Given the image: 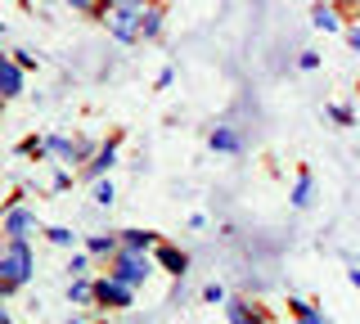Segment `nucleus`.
Returning a JSON list of instances; mask_svg holds the SVG:
<instances>
[{"label":"nucleus","mask_w":360,"mask_h":324,"mask_svg":"<svg viewBox=\"0 0 360 324\" xmlns=\"http://www.w3.org/2000/svg\"><path fill=\"white\" fill-rule=\"evenodd\" d=\"M45 144H50V158H59V162H82L90 153L86 140H68V136H50Z\"/></svg>","instance_id":"obj_6"},{"label":"nucleus","mask_w":360,"mask_h":324,"mask_svg":"<svg viewBox=\"0 0 360 324\" xmlns=\"http://www.w3.org/2000/svg\"><path fill=\"white\" fill-rule=\"evenodd\" d=\"M311 203V176H297V185H292V207H307Z\"/></svg>","instance_id":"obj_18"},{"label":"nucleus","mask_w":360,"mask_h":324,"mask_svg":"<svg viewBox=\"0 0 360 324\" xmlns=\"http://www.w3.org/2000/svg\"><path fill=\"white\" fill-rule=\"evenodd\" d=\"M104 5H108V9H149L144 0H104Z\"/></svg>","instance_id":"obj_24"},{"label":"nucleus","mask_w":360,"mask_h":324,"mask_svg":"<svg viewBox=\"0 0 360 324\" xmlns=\"http://www.w3.org/2000/svg\"><path fill=\"white\" fill-rule=\"evenodd\" d=\"M122 248L149 252V248H158V234H153V230H122Z\"/></svg>","instance_id":"obj_10"},{"label":"nucleus","mask_w":360,"mask_h":324,"mask_svg":"<svg viewBox=\"0 0 360 324\" xmlns=\"http://www.w3.org/2000/svg\"><path fill=\"white\" fill-rule=\"evenodd\" d=\"M288 311L297 316V324H329V320H324V311H315L311 302H302V297H292V302H288Z\"/></svg>","instance_id":"obj_14"},{"label":"nucleus","mask_w":360,"mask_h":324,"mask_svg":"<svg viewBox=\"0 0 360 324\" xmlns=\"http://www.w3.org/2000/svg\"><path fill=\"white\" fill-rule=\"evenodd\" d=\"M99 18H104V27L117 41H127V46H131V41H144V9H108L104 5Z\"/></svg>","instance_id":"obj_2"},{"label":"nucleus","mask_w":360,"mask_h":324,"mask_svg":"<svg viewBox=\"0 0 360 324\" xmlns=\"http://www.w3.org/2000/svg\"><path fill=\"white\" fill-rule=\"evenodd\" d=\"M22 158H50V144H45V140H22Z\"/></svg>","instance_id":"obj_19"},{"label":"nucleus","mask_w":360,"mask_h":324,"mask_svg":"<svg viewBox=\"0 0 360 324\" xmlns=\"http://www.w3.org/2000/svg\"><path fill=\"white\" fill-rule=\"evenodd\" d=\"M95 203H99V207H112V185H108V181H99V189H95Z\"/></svg>","instance_id":"obj_22"},{"label":"nucleus","mask_w":360,"mask_h":324,"mask_svg":"<svg viewBox=\"0 0 360 324\" xmlns=\"http://www.w3.org/2000/svg\"><path fill=\"white\" fill-rule=\"evenodd\" d=\"M86 248L95 252V257H117L122 252V239H112V234H90Z\"/></svg>","instance_id":"obj_13"},{"label":"nucleus","mask_w":360,"mask_h":324,"mask_svg":"<svg viewBox=\"0 0 360 324\" xmlns=\"http://www.w3.org/2000/svg\"><path fill=\"white\" fill-rule=\"evenodd\" d=\"M207 144H212V149H217V153H239V149H243L239 131H230V127H217V131H212V136H207Z\"/></svg>","instance_id":"obj_8"},{"label":"nucleus","mask_w":360,"mask_h":324,"mask_svg":"<svg viewBox=\"0 0 360 324\" xmlns=\"http://www.w3.org/2000/svg\"><path fill=\"white\" fill-rule=\"evenodd\" d=\"M45 234H50V243H59V248H72V239H77L68 226H54V230H45Z\"/></svg>","instance_id":"obj_20"},{"label":"nucleus","mask_w":360,"mask_h":324,"mask_svg":"<svg viewBox=\"0 0 360 324\" xmlns=\"http://www.w3.org/2000/svg\"><path fill=\"white\" fill-rule=\"evenodd\" d=\"M202 297H207V302H225V288L221 284H207V288H202Z\"/></svg>","instance_id":"obj_25"},{"label":"nucleus","mask_w":360,"mask_h":324,"mask_svg":"<svg viewBox=\"0 0 360 324\" xmlns=\"http://www.w3.org/2000/svg\"><path fill=\"white\" fill-rule=\"evenodd\" d=\"M112 162H117V144H112V140H108V144H104V149H95V158H90V162L82 167V171H86V176H104V171H108V167H112Z\"/></svg>","instance_id":"obj_9"},{"label":"nucleus","mask_w":360,"mask_h":324,"mask_svg":"<svg viewBox=\"0 0 360 324\" xmlns=\"http://www.w3.org/2000/svg\"><path fill=\"white\" fill-rule=\"evenodd\" d=\"M329 117H333V122H342V127H352V122H356L347 104H329Z\"/></svg>","instance_id":"obj_21"},{"label":"nucleus","mask_w":360,"mask_h":324,"mask_svg":"<svg viewBox=\"0 0 360 324\" xmlns=\"http://www.w3.org/2000/svg\"><path fill=\"white\" fill-rule=\"evenodd\" d=\"M0 86H5V95H9V99H18V95H22V72H18V63H14V59L0 63Z\"/></svg>","instance_id":"obj_11"},{"label":"nucleus","mask_w":360,"mask_h":324,"mask_svg":"<svg viewBox=\"0 0 360 324\" xmlns=\"http://www.w3.org/2000/svg\"><path fill=\"white\" fill-rule=\"evenodd\" d=\"M297 63H302V68H307V72H311V68H320V54H311V50H302V59H297Z\"/></svg>","instance_id":"obj_27"},{"label":"nucleus","mask_w":360,"mask_h":324,"mask_svg":"<svg viewBox=\"0 0 360 324\" xmlns=\"http://www.w3.org/2000/svg\"><path fill=\"white\" fill-rule=\"evenodd\" d=\"M95 293H99V306L122 311V306H131L135 284H127V279H117V275H108V279H99V284H95Z\"/></svg>","instance_id":"obj_4"},{"label":"nucleus","mask_w":360,"mask_h":324,"mask_svg":"<svg viewBox=\"0 0 360 324\" xmlns=\"http://www.w3.org/2000/svg\"><path fill=\"white\" fill-rule=\"evenodd\" d=\"M158 266H162L167 275H176V279H180V275L189 271V257L180 252V248H167V243H158Z\"/></svg>","instance_id":"obj_7"},{"label":"nucleus","mask_w":360,"mask_h":324,"mask_svg":"<svg viewBox=\"0 0 360 324\" xmlns=\"http://www.w3.org/2000/svg\"><path fill=\"white\" fill-rule=\"evenodd\" d=\"M108 275L127 279V284H144V279L153 275V266H149V257H144V252H131V248H122L117 257H112V271H108Z\"/></svg>","instance_id":"obj_3"},{"label":"nucleus","mask_w":360,"mask_h":324,"mask_svg":"<svg viewBox=\"0 0 360 324\" xmlns=\"http://www.w3.org/2000/svg\"><path fill=\"white\" fill-rule=\"evenodd\" d=\"M68 297H72L77 306H90V302H99L95 284H86V279H72V288H68Z\"/></svg>","instance_id":"obj_15"},{"label":"nucleus","mask_w":360,"mask_h":324,"mask_svg":"<svg viewBox=\"0 0 360 324\" xmlns=\"http://www.w3.org/2000/svg\"><path fill=\"white\" fill-rule=\"evenodd\" d=\"M347 41H352V50H360V27H352V32H347Z\"/></svg>","instance_id":"obj_29"},{"label":"nucleus","mask_w":360,"mask_h":324,"mask_svg":"<svg viewBox=\"0 0 360 324\" xmlns=\"http://www.w3.org/2000/svg\"><path fill=\"white\" fill-rule=\"evenodd\" d=\"M311 23L320 27V32H338V14H333L329 5H315V9H311Z\"/></svg>","instance_id":"obj_16"},{"label":"nucleus","mask_w":360,"mask_h":324,"mask_svg":"<svg viewBox=\"0 0 360 324\" xmlns=\"http://www.w3.org/2000/svg\"><path fill=\"white\" fill-rule=\"evenodd\" d=\"M352 284H356V288H360V271H352Z\"/></svg>","instance_id":"obj_30"},{"label":"nucleus","mask_w":360,"mask_h":324,"mask_svg":"<svg viewBox=\"0 0 360 324\" xmlns=\"http://www.w3.org/2000/svg\"><path fill=\"white\" fill-rule=\"evenodd\" d=\"M14 63H18V68H37V54H32V50H14Z\"/></svg>","instance_id":"obj_23"},{"label":"nucleus","mask_w":360,"mask_h":324,"mask_svg":"<svg viewBox=\"0 0 360 324\" xmlns=\"http://www.w3.org/2000/svg\"><path fill=\"white\" fill-rule=\"evenodd\" d=\"M68 271H72V279H82L86 275V257H72V266H68Z\"/></svg>","instance_id":"obj_28"},{"label":"nucleus","mask_w":360,"mask_h":324,"mask_svg":"<svg viewBox=\"0 0 360 324\" xmlns=\"http://www.w3.org/2000/svg\"><path fill=\"white\" fill-rule=\"evenodd\" d=\"M225 316H230V324H266V320L257 316V311L248 306V302H239V297H234V302H225Z\"/></svg>","instance_id":"obj_12"},{"label":"nucleus","mask_w":360,"mask_h":324,"mask_svg":"<svg viewBox=\"0 0 360 324\" xmlns=\"http://www.w3.org/2000/svg\"><path fill=\"white\" fill-rule=\"evenodd\" d=\"M153 37H162V9L158 5L144 9V41H153Z\"/></svg>","instance_id":"obj_17"},{"label":"nucleus","mask_w":360,"mask_h":324,"mask_svg":"<svg viewBox=\"0 0 360 324\" xmlns=\"http://www.w3.org/2000/svg\"><path fill=\"white\" fill-rule=\"evenodd\" d=\"M5 234H9V239H32V234H37V212L22 207L14 198V203L5 207Z\"/></svg>","instance_id":"obj_5"},{"label":"nucleus","mask_w":360,"mask_h":324,"mask_svg":"<svg viewBox=\"0 0 360 324\" xmlns=\"http://www.w3.org/2000/svg\"><path fill=\"white\" fill-rule=\"evenodd\" d=\"M68 5H72V9H82V14H95V9H99V0H68Z\"/></svg>","instance_id":"obj_26"},{"label":"nucleus","mask_w":360,"mask_h":324,"mask_svg":"<svg viewBox=\"0 0 360 324\" xmlns=\"http://www.w3.org/2000/svg\"><path fill=\"white\" fill-rule=\"evenodd\" d=\"M32 271H37V261H32L27 239H9L5 252H0V293H14V288H22Z\"/></svg>","instance_id":"obj_1"}]
</instances>
